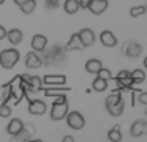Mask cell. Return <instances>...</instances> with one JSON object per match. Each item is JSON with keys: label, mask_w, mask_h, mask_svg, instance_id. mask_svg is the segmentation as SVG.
<instances>
[{"label": "cell", "mask_w": 147, "mask_h": 142, "mask_svg": "<svg viewBox=\"0 0 147 142\" xmlns=\"http://www.w3.org/2000/svg\"><path fill=\"white\" fill-rule=\"evenodd\" d=\"M105 106H106V110L109 112V115L120 117L122 114H123L125 103H123V98H122V95L119 93V92H112L109 96H106Z\"/></svg>", "instance_id": "6da1fadb"}, {"label": "cell", "mask_w": 147, "mask_h": 142, "mask_svg": "<svg viewBox=\"0 0 147 142\" xmlns=\"http://www.w3.org/2000/svg\"><path fill=\"white\" fill-rule=\"evenodd\" d=\"M68 114V100L67 96L63 95H59L55 96V101L52 103V107H51V120L52 122H60L67 117Z\"/></svg>", "instance_id": "7a4b0ae2"}, {"label": "cell", "mask_w": 147, "mask_h": 142, "mask_svg": "<svg viewBox=\"0 0 147 142\" xmlns=\"http://www.w3.org/2000/svg\"><path fill=\"white\" fill-rule=\"evenodd\" d=\"M19 59H21V54L14 47L0 50V66L5 69H13L16 66V63L19 62Z\"/></svg>", "instance_id": "3957f363"}, {"label": "cell", "mask_w": 147, "mask_h": 142, "mask_svg": "<svg viewBox=\"0 0 147 142\" xmlns=\"http://www.w3.org/2000/svg\"><path fill=\"white\" fill-rule=\"evenodd\" d=\"M65 52H67V49L59 46V44H54L49 50H46V49L43 50L45 60L46 62H51L49 65H59V63H62L65 60Z\"/></svg>", "instance_id": "277c9868"}, {"label": "cell", "mask_w": 147, "mask_h": 142, "mask_svg": "<svg viewBox=\"0 0 147 142\" xmlns=\"http://www.w3.org/2000/svg\"><path fill=\"white\" fill-rule=\"evenodd\" d=\"M19 81L24 84L27 93H36L41 90V79L33 74H19Z\"/></svg>", "instance_id": "5b68a950"}, {"label": "cell", "mask_w": 147, "mask_h": 142, "mask_svg": "<svg viewBox=\"0 0 147 142\" xmlns=\"http://www.w3.org/2000/svg\"><path fill=\"white\" fill-rule=\"evenodd\" d=\"M65 120H67V125L70 126L71 129H76V131H79V129H82L84 126H86V118L82 117V114H81L79 110H73V112L68 110Z\"/></svg>", "instance_id": "8992f818"}, {"label": "cell", "mask_w": 147, "mask_h": 142, "mask_svg": "<svg viewBox=\"0 0 147 142\" xmlns=\"http://www.w3.org/2000/svg\"><path fill=\"white\" fill-rule=\"evenodd\" d=\"M115 84H117L119 90H130L134 85L133 77H131V73L127 69H122L117 76H115Z\"/></svg>", "instance_id": "52a82bcc"}, {"label": "cell", "mask_w": 147, "mask_h": 142, "mask_svg": "<svg viewBox=\"0 0 147 142\" xmlns=\"http://www.w3.org/2000/svg\"><path fill=\"white\" fill-rule=\"evenodd\" d=\"M122 52H123V55L130 57V59H136V57H139L141 52H142V46H141L138 41L130 40L122 46Z\"/></svg>", "instance_id": "ba28073f"}, {"label": "cell", "mask_w": 147, "mask_h": 142, "mask_svg": "<svg viewBox=\"0 0 147 142\" xmlns=\"http://www.w3.org/2000/svg\"><path fill=\"white\" fill-rule=\"evenodd\" d=\"M48 110V106H46L45 101L41 100H29V114L32 115H43Z\"/></svg>", "instance_id": "9c48e42d"}, {"label": "cell", "mask_w": 147, "mask_h": 142, "mask_svg": "<svg viewBox=\"0 0 147 142\" xmlns=\"http://www.w3.org/2000/svg\"><path fill=\"white\" fill-rule=\"evenodd\" d=\"M130 134L133 137H141V136L147 134V120H136L133 122L130 128Z\"/></svg>", "instance_id": "30bf717a"}, {"label": "cell", "mask_w": 147, "mask_h": 142, "mask_svg": "<svg viewBox=\"0 0 147 142\" xmlns=\"http://www.w3.org/2000/svg\"><path fill=\"white\" fill-rule=\"evenodd\" d=\"M41 82L45 85H65L67 84V76L65 74H46Z\"/></svg>", "instance_id": "8fae6325"}, {"label": "cell", "mask_w": 147, "mask_h": 142, "mask_svg": "<svg viewBox=\"0 0 147 142\" xmlns=\"http://www.w3.org/2000/svg\"><path fill=\"white\" fill-rule=\"evenodd\" d=\"M41 65H43V60H41V57H40L35 50H30V52L26 55V66H27V68L36 69V68H40Z\"/></svg>", "instance_id": "7c38bea8"}, {"label": "cell", "mask_w": 147, "mask_h": 142, "mask_svg": "<svg viewBox=\"0 0 147 142\" xmlns=\"http://www.w3.org/2000/svg\"><path fill=\"white\" fill-rule=\"evenodd\" d=\"M78 35H79V38H81V41H82L84 47H90V46L95 44V38L96 36H95V33H93L92 28H82Z\"/></svg>", "instance_id": "4fadbf2b"}, {"label": "cell", "mask_w": 147, "mask_h": 142, "mask_svg": "<svg viewBox=\"0 0 147 142\" xmlns=\"http://www.w3.org/2000/svg\"><path fill=\"white\" fill-rule=\"evenodd\" d=\"M33 134H35V126H33L32 123H27V125L22 126V129H21L13 139L14 141H29V139H32Z\"/></svg>", "instance_id": "5bb4252c"}, {"label": "cell", "mask_w": 147, "mask_h": 142, "mask_svg": "<svg viewBox=\"0 0 147 142\" xmlns=\"http://www.w3.org/2000/svg\"><path fill=\"white\" fill-rule=\"evenodd\" d=\"M30 44H32V49L35 50V52H43V50L46 49V46H48V38H46L45 35L36 33V35H33Z\"/></svg>", "instance_id": "9a60e30c"}, {"label": "cell", "mask_w": 147, "mask_h": 142, "mask_svg": "<svg viewBox=\"0 0 147 142\" xmlns=\"http://www.w3.org/2000/svg\"><path fill=\"white\" fill-rule=\"evenodd\" d=\"M87 9H90V13H93L96 16L101 14L108 9V0H90V5Z\"/></svg>", "instance_id": "2e32d148"}, {"label": "cell", "mask_w": 147, "mask_h": 142, "mask_svg": "<svg viewBox=\"0 0 147 142\" xmlns=\"http://www.w3.org/2000/svg\"><path fill=\"white\" fill-rule=\"evenodd\" d=\"M8 41H10L13 46H18V44L22 43V38H24V33L22 30H19V28H11V30H7V36Z\"/></svg>", "instance_id": "e0dca14e"}, {"label": "cell", "mask_w": 147, "mask_h": 142, "mask_svg": "<svg viewBox=\"0 0 147 142\" xmlns=\"http://www.w3.org/2000/svg\"><path fill=\"white\" fill-rule=\"evenodd\" d=\"M100 40H101V44H103V46H106V47H114L115 44H117V38H115V35L112 33L111 30L101 32Z\"/></svg>", "instance_id": "ac0fdd59"}, {"label": "cell", "mask_w": 147, "mask_h": 142, "mask_svg": "<svg viewBox=\"0 0 147 142\" xmlns=\"http://www.w3.org/2000/svg\"><path fill=\"white\" fill-rule=\"evenodd\" d=\"M22 126H24V122L21 118H13V120H10L8 125H7V133L11 137H14V136L22 129Z\"/></svg>", "instance_id": "d6986e66"}, {"label": "cell", "mask_w": 147, "mask_h": 142, "mask_svg": "<svg viewBox=\"0 0 147 142\" xmlns=\"http://www.w3.org/2000/svg\"><path fill=\"white\" fill-rule=\"evenodd\" d=\"M65 49H67V50H82L84 49V44H82V41H81L79 35H78V33L71 35V38H70V41L67 43Z\"/></svg>", "instance_id": "ffe728a7"}, {"label": "cell", "mask_w": 147, "mask_h": 142, "mask_svg": "<svg viewBox=\"0 0 147 142\" xmlns=\"http://www.w3.org/2000/svg\"><path fill=\"white\" fill-rule=\"evenodd\" d=\"M101 68H103V63L98 59H89L86 62V71L90 73V74H96Z\"/></svg>", "instance_id": "44dd1931"}, {"label": "cell", "mask_w": 147, "mask_h": 142, "mask_svg": "<svg viewBox=\"0 0 147 142\" xmlns=\"http://www.w3.org/2000/svg\"><path fill=\"white\" fill-rule=\"evenodd\" d=\"M63 9L67 14H76L79 11V2L78 0H65Z\"/></svg>", "instance_id": "7402d4cb"}, {"label": "cell", "mask_w": 147, "mask_h": 142, "mask_svg": "<svg viewBox=\"0 0 147 142\" xmlns=\"http://www.w3.org/2000/svg\"><path fill=\"white\" fill-rule=\"evenodd\" d=\"M19 8H21V11H22L24 14H32V13L35 11V8H36V2L35 0H27V2L21 3Z\"/></svg>", "instance_id": "603a6c76"}, {"label": "cell", "mask_w": 147, "mask_h": 142, "mask_svg": "<svg viewBox=\"0 0 147 142\" xmlns=\"http://www.w3.org/2000/svg\"><path fill=\"white\" fill-rule=\"evenodd\" d=\"M108 139L111 142H120L122 141V133H120V126L115 125L112 129H109L108 133Z\"/></svg>", "instance_id": "cb8c5ba5"}, {"label": "cell", "mask_w": 147, "mask_h": 142, "mask_svg": "<svg viewBox=\"0 0 147 142\" xmlns=\"http://www.w3.org/2000/svg\"><path fill=\"white\" fill-rule=\"evenodd\" d=\"M92 88L95 92H105L108 88V81L106 79H101V77H96L92 84Z\"/></svg>", "instance_id": "d4e9b609"}, {"label": "cell", "mask_w": 147, "mask_h": 142, "mask_svg": "<svg viewBox=\"0 0 147 142\" xmlns=\"http://www.w3.org/2000/svg\"><path fill=\"white\" fill-rule=\"evenodd\" d=\"M130 73H131V77H133L134 84H142L146 81V73L142 69H134V71H130Z\"/></svg>", "instance_id": "484cf974"}, {"label": "cell", "mask_w": 147, "mask_h": 142, "mask_svg": "<svg viewBox=\"0 0 147 142\" xmlns=\"http://www.w3.org/2000/svg\"><path fill=\"white\" fill-rule=\"evenodd\" d=\"M11 115V107L8 106V103H2L0 104V117H3V118H7V117Z\"/></svg>", "instance_id": "4316f807"}, {"label": "cell", "mask_w": 147, "mask_h": 142, "mask_svg": "<svg viewBox=\"0 0 147 142\" xmlns=\"http://www.w3.org/2000/svg\"><path fill=\"white\" fill-rule=\"evenodd\" d=\"M146 13V6H133V8L130 9V14L133 16V17H138V16H141V14H144Z\"/></svg>", "instance_id": "83f0119b"}, {"label": "cell", "mask_w": 147, "mask_h": 142, "mask_svg": "<svg viewBox=\"0 0 147 142\" xmlns=\"http://www.w3.org/2000/svg\"><path fill=\"white\" fill-rule=\"evenodd\" d=\"M96 76H98V77H101V79H106V81L112 79V74H111V71H109L108 68H101L98 73H96Z\"/></svg>", "instance_id": "f1b7e54d"}, {"label": "cell", "mask_w": 147, "mask_h": 142, "mask_svg": "<svg viewBox=\"0 0 147 142\" xmlns=\"http://www.w3.org/2000/svg\"><path fill=\"white\" fill-rule=\"evenodd\" d=\"M68 90H70V88H63V90H45V95L46 96H59V95L67 93Z\"/></svg>", "instance_id": "f546056e"}, {"label": "cell", "mask_w": 147, "mask_h": 142, "mask_svg": "<svg viewBox=\"0 0 147 142\" xmlns=\"http://www.w3.org/2000/svg\"><path fill=\"white\" fill-rule=\"evenodd\" d=\"M45 8L46 9H55V8H59V0H45Z\"/></svg>", "instance_id": "4dcf8cb0"}, {"label": "cell", "mask_w": 147, "mask_h": 142, "mask_svg": "<svg viewBox=\"0 0 147 142\" xmlns=\"http://www.w3.org/2000/svg\"><path fill=\"white\" fill-rule=\"evenodd\" d=\"M134 100L139 101L141 104H146V106H147V93H146V92H141L138 96H134Z\"/></svg>", "instance_id": "1f68e13d"}, {"label": "cell", "mask_w": 147, "mask_h": 142, "mask_svg": "<svg viewBox=\"0 0 147 142\" xmlns=\"http://www.w3.org/2000/svg\"><path fill=\"white\" fill-rule=\"evenodd\" d=\"M78 2H79V8H82V9H87L90 5V0H78Z\"/></svg>", "instance_id": "d6a6232c"}, {"label": "cell", "mask_w": 147, "mask_h": 142, "mask_svg": "<svg viewBox=\"0 0 147 142\" xmlns=\"http://www.w3.org/2000/svg\"><path fill=\"white\" fill-rule=\"evenodd\" d=\"M5 36H7V28H5L3 25H0V41L3 40Z\"/></svg>", "instance_id": "836d02e7"}, {"label": "cell", "mask_w": 147, "mask_h": 142, "mask_svg": "<svg viewBox=\"0 0 147 142\" xmlns=\"http://www.w3.org/2000/svg\"><path fill=\"white\" fill-rule=\"evenodd\" d=\"M73 141H74L73 136H65L63 137V142H73Z\"/></svg>", "instance_id": "e575fe53"}, {"label": "cell", "mask_w": 147, "mask_h": 142, "mask_svg": "<svg viewBox=\"0 0 147 142\" xmlns=\"http://www.w3.org/2000/svg\"><path fill=\"white\" fill-rule=\"evenodd\" d=\"M13 2H14V3H16V5H18V6H19V5H21V3H24V2H27V0H13Z\"/></svg>", "instance_id": "d590c367"}, {"label": "cell", "mask_w": 147, "mask_h": 142, "mask_svg": "<svg viewBox=\"0 0 147 142\" xmlns=\"http://www.w3.org/2000/svg\"><path fill=\"white\" fill-rule=\"evenodd\" d=\"M144 68L147 69V57H146V59H144Z\"/></svg>", "instance_id": "8d00e7d4"}, {"label": "cell", "mask_w": 147, "mask_h": 142, "mask_svg": "<svg viewBox=\"0 0 147 142\" xmlns=\"http://www.w3.org/2000/svg\"><path fill=\"white\" fill-rule=\"evenodd\" d=\"M3 3H5V0H0V5H3Z\"/></svg>", "instance_id": "74e56055"}, {"label": "cell", "mask_w": 147, "mask_h": 142, "mask_svg": "<svg viewBox=\"0 0 147 142\" xmlns=\"http://www.w3.org/2000/svg\"><path fill=\"white\" fill-rule=\"evenodd\" d=\"M146 11H147V5H146Z\"/></svg>", "instance_id": "f35d334b"}, {"label": "cell", "mask_w": 147, "mask_h": 142, "mask_svg": "<svg viewBox=\"0 0 147 142\" xmlns=\"http://www.w3.org/2000/svg\"><path fill=\"white\" fill-rule=\"evenodd\" d=\"M146 115H147V110H146Z\"/></svg>", "instance_id": "ab89813d"}]
</instances>
